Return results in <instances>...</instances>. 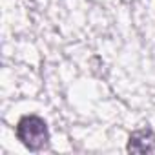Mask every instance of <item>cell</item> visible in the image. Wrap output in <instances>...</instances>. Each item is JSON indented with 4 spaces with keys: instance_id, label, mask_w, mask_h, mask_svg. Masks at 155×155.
<instances>
[{
    "instance_id": "obj_1",
    "label": "cell",
    "mask_w": 155,
    "mask_h": 155,
    "mask_svg": "<svg viewBox=\"0 0 155 155\" xmlns=\"http://www.w3.org/2000/svg\"><path fill=\"white\" fill-rule=\"evenodd\" d=\"M17 137L28 150L38 151L49 140L48 124L44 122V119H40L37 115H26L20 119V122L17 126Z\"/></svg>"
},
{
    "instance_id": "obj_2",
    "label": "cell",
    "mask_w": 155,
    "mask_h": 155,
    "mask_svg": "<svg viewBox=\"0 0 155 155\" xmlns=\"http://www.w3.org/2000/svg\"><path fill=\"white\" fill-rule=\"evenodd\" d=\"M128 151L131 153H155V131L151 130H139L130 135Z\"/></svg>"
}]
</instances>
